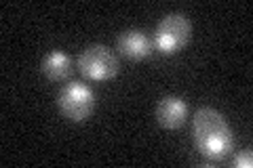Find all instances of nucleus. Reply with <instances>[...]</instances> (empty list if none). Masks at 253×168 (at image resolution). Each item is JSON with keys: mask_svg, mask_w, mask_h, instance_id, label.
<instances>
[{"mask_svg": "<svg viewBox=\"0 0 253 168\" xmlns=\"http://www.w3.org/2000/svg\"><path fill=\"white\" fill-rule=\"evenodd\" d=\"M78 69L84 78L93 80V82H106V80H112L118 74V59L116 55L104 44H93L86 46V49L78 55L76 61Z\"/></svg>", "mask_w": 253, "mask_h": 168, "instance_id": "3", "label": "nucleus"}, {"mask_svg": "<svg viewBox=\"0 0 253 168\" xmlns=\"http://www.w3.org/2000/svg\"><path fill=\"white\" fill-rule=\"evenodd\" d=\"M57 107L70 122H84L95 111V93L83 82H68L57 95Z\"/></svg>", "mask_w": 253, "mask_h": 168, "instance_id": "4", "label": "nucleus"}, {"mask_svg": "<svg viewBox=\"0 0 253 168\" xmlns=\"http://www.w3.org/2000/svg\"><path fill=\"white\" fill-rule=\"evenodd\" d=\"M192 139L196 149L213 162L228 158L234 147V134L230 124H228L224 114H219L213 107L196 109L192 120Z\"/></svg>", "mask_w": 253, "mask_h": 168, "instance_id": "1", "label": "nucleus"}, {"mask_svg": "<svg viewBox=\"0 0 253 168\" xmlns=\"http://www.w3.org/2000/svg\"><path fill=\"white\" fill-rule=\"evenodd\" d=\"M118 51L123 57L131 61H144L150 53H152V42L141 30H125L118 36Z\"/></svg>", "mask_w": 253, "mask_h": 168, "instance_id": "6", "label": "nucleus"}, {"mask_svg": "<svg viewBox=\"0 0 253 168\" xmlns=\"http://www.w3.org/2000/svg\"><path fill=\"white\" fill-rule=\"evenodd\" d=\"M41 69L51 82H63V80L70 78L74 66H72V59H70L63 51H51V53L44 55Z\"/></svg>", "mask_w": 253, "mask_h": 168, "instance_id": "7", "label": "nucleus"}, {"mask_svg": "<svg viewBox=\"0 0 253 168\" xmlns=\"http://www.w3.org/2000/svg\"><path fill=\"white\" fill-rule=\"evenodd\" d=\"M190 36H192V23L186 15L169 13L158 21L152 44L163 55H175L190 42Z\"/></svg>", "mask_w": 253, "mask_h": 168, "instance_id": "2", "label": "nucleus"}, {"mask_svg": "<svg viewBox=\"0 0 253 168\" xmlns=\"http://www.w3.org/2000/svg\"><path fill=\"white\" fill-rule=\"evenodd\" d=\"M188 118V103L177 97V95H169L158 101L156 105V120L163 129H169V131H175L179 126H184Z\"/></svg>", "mask_w": 253, "mask_h": 168, "instance_id": "5", "label": "nucleus"}, {"mask_svg": "<svg viewBox=\"0 0 253 168\" xmlns=\"http://www.w3.org/2000/svg\"><path fill=\"white\" fill-rule=\"evenodd\" d=\"M232 164H234L236 168H251V166H253V154H251V149L241 151V154L234 158Z\"/></svg>", "mask_w": 253, "mask_h": 168, "instance_id": "8", "label": "nucleus"}]
</instances>
